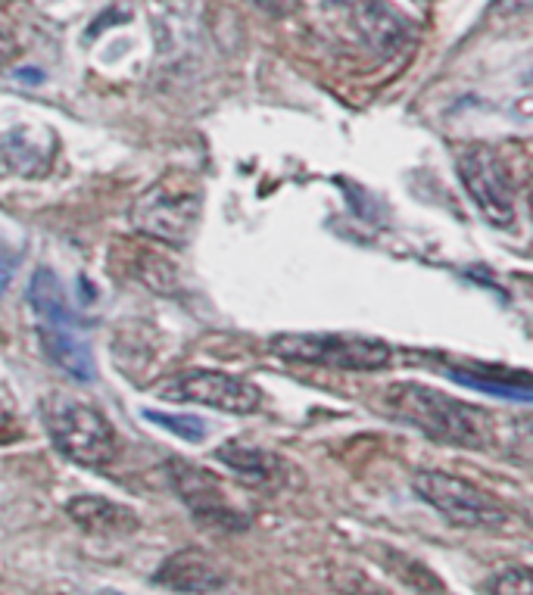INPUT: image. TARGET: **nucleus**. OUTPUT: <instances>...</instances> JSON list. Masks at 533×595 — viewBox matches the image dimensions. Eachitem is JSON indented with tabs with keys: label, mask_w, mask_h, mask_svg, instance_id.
I'll list each match as a JSON object with an SVG mask.
<instances>
[{
	"label": "nucleus",
	"mask_w": 533,
	"mask_h": 595,
	"mask_svg": "<svg viewBox=\"0 0 533 595\" xmlns=\"http://www.w3.org/2000/svg\"><path fill=\"white\" fill-rule=\"evenodd\" d=\"M28 306L35 309V316L44 321V328H57V331H69L75 321V312L69 309L63 284L50 269H38L32 284H28Z\"/></svg>",
	"instance_id": "obj_12"
},
{
	"label": "nucleus",
	"mask_w": 533,
	"mask_h": 595,
	"mask_svg": "<svg viewBox=\"0 0 533 595\" xmlns=\"http://www.w3.org/2000/svg\"><path fill=\"white\" fill-rule=\"evenodd\" d=\"M169 484L178 492V499L191 509L197 521H203L210 527H225V531H244L247 527V517L228 502L218 477H213L210 471L197 468L185 459H171Z\"/></svg>",
	"instance_id": "obj_8"
},
{
	"label": "nucleus",
	"mask_w": 533,
	"mask_h": 595,
	"mask_svg": "<svg viewBox=\"0 0 533 595\" xmlns=\"http://www.w3.org/2000/svg\"><path fill=\"white\" fill-rule=\"evenodd\" d=\"M455 166L481 215L496 228H512L518 210H514L512 171L506 159L487 144H465L455 153Z\"/></svg>",
	"instance_id": "obj_6"
},
{
	"label": "nucleus",
	"mask_w": 533,
	"mask_h": 595,
	"mask_svg": "<svg viewBox=\"0 0 533 595\" xmlns=\"http://www.w3.org/2000/svg\"><path fill=\"white\" fill-rule=\"evenodd\" d=\"M375 558H378V561H381L387 571L396 576L400 583H405L408 590H415V593H425V595H447L443 583L434 576V571H427L422 561H415V558H408V555L403 552H396V549H390V546L378 549Z\"/></svg>",
	"instance_id": "obj_15"
},
{
	"label": "nucleus",
	"mask_w": 533,
	"mask_h": 595,
	"mask_svg": "<svg viewBox=\"0 0 533 595\" xmlns=\"http://www.w3.org/2000/svg\"><path fill=\"white\" fill-rule=\"evenodd\" d=\"M253 3L272 16H291L297 10V0H253Z\"/></svg>",
	"instance_id": "obj_20"
},
{
	"label": "nucleus",
	"mask_w": 533,
	"mask_h": 595,
	"mask_svg": "<svg viewBox=\"0 0 533 595\" xmlns=\"http://www.w3.org/2000/svg\"><path fill=\"white\" fill-rule=\"evenodd\" d=\"M384 408L403 425L425 437L459 449L490 447V415L477 405L452 400L447 393L415 381H396L384 390Z\"/></svg>",
	"instance_id": "obj_1"
},
{
	"label": "nucleus",
	"mask_w": 533,
	"mask_h": 595,
	"mask_svg": "<svg viewBox=\"0 0 533 595\" xmlns=\"http://www.w3.org/2000/svg\"><path fill=\"white\" fill-rule=\"evenodd\" d=\"M42 418L54 447L82 468H107L116 459V430L94 408L66 393L42 400Z\"/></svg>",
	"instance_id": "obj_3"
},
{
	"label": "nucleus",
	"mask_w": 533,
	"mask_h": 595,
	"mask_svg": "<svg viewBox=\"0 0 533 595\" xmlns=\"http://www.w3.org/2000/svg\"><path fill=\"white\" fill-rule=\"evenodd\" d=\"M16 265H20V255L10 253V247H7V243H0V294L10 287Z\"/></svg>",
	"instance_id": "obj_19"
},
{
	"label": "nucleus",
	"mask_w": 533,
	"mask_h": 595,
	"mask_svg": "<svg viewBox=\"0 0 533 595\" xmlns=\"http://www.w3.org/2000/svg\"><path fill=\"white\" fill-rule=\"evenodd\" d=\"M163 400H175V403H197L218 408V412H232V415H250L257 412L262 403L259 386H253L244 378L225 374V371H206V368H193L178 374L175 381L159 386Z\"/></svg>",
	"instance_id": "obj_7"
},
{
	"label": "nucleus",
	"mask_w": 533,
	"mask_h": 595,
	"mask_svg": "<svg viewBox=\"0 0 533 595\" xmlns=\"http://www.w3.org/2000/svg\"><path fill=\"white\" fill-rule=\"evenodd\" d=\"M356 25L375 50H400L408 41V20L387 0H356Z\"/></svg>",
	"instance_id": "obj_10"
},
{
	"label": "nucleus",
	"mask_w": 533,
	"mask_h": 595,
	"mask_svg": "<svg viewBox=\"0 0 533 595\" xmlns=\"http://www.w3.org/2000/svg\"><path fill=\"white\" fill-rule=\"evenodd\" d=\"M269 346L281 359L309 361L337 371H381L393 359L387 343L346 334H277Z\"/></svg>",
	"instance_id": "obj_5"
},
{
	"label": "nucleus",
	"mask_w": 533,
	"mask_h": 595,
	"mask_svg": "<svg viewBox=\"0 0 533 595\" xmlns=\"http://www.w3.org/2000/svg\"><path fill=\"white\" fill-rule=\"evenodd\" d=\"M490 595H533V580L528 568H509L502 574H496L487 583Z\"/></svg>",
	"instance_id": "obj_18"
},
{
	"label": "nucleus",
	"mask_w": 533,
	"mask_h": 595,
	"mask_svg": "<svg viewBox=\"0 0 533 595\" xmlns=\"http://www.w3.org/2000/svg\"><path fill=\"white\" fill-rule=\"evenodd\" d=\"M69 517L91 533H129L138 527V517L129 509L100 499V496H75L69 505Z\"/></svg>",
	"instance_id": "obj_13"
},
{
	"label": "nucleus",
	"mask_w": 533,
	"mask_h": 595,
	"mask_svg": "<svg viewBox=\"0 0 533 595\" xmlns=\"http://www.w3.org/2000/svg\"><path fill=\"white\" fill-rule=\"evenodd\" d=\"M203 197L188 171H169L153 181L129 210L131 228L166 247H188L200 225Z\"/></svg>",
	"instance_id": "obj_2"
},
{
	"label": "nucleus",
	"mask_w": 533,
	"mask_h": 595,
	"mask_svg": "<svg viewBox=\"0 0 533 595\" xmlns=\"http://www.w3.org/2000/svg\"><path fill=\"white\" fill-rule=\"evenodd\" d=\"M0 427H3V418H0Z\"/></svg>",
	"instance_id": "obj_23"
},
{
	"label": "nucleus",
	"mask_w": 533,
	"mask_h": 595,
	"mask_svg": "<svg viewBox=\"0 0 533 595\" xmlns=\"http://www.w3.org/2000/svg\"><path fill=\"white\" fill-rule=\"evenodd\" d=\"M215 459L232 468L247 484H259V487H269L281 477V462H277L272 452L257 447H244V443H225V447L215 449Z\"/></svg>",
	"instance_id": "obj_14"
},
{
	"label": "nucleus",
	"mask_w": 533,
	"mask_h": 595,
	"mask_svg": "<svg viewBox=\"0 0 533 595\" xmlns=\"http://www.w3.org/2000/svg\"><path fill=\"white\" fill-rule=\"evenodd\" d=\"M412 487L427 505H434L459 527L493 531V527L509 524V511L496 496H490L487 489H481L465 477L449 474V471H418L412 477Z\"/></svg>",
	"instance_id": "obj_4"
},
{
	"label": "nucleus",
	"mask_w": 533,
	"mask_h": 595,
	"mask_svg": "<svg viewBox=\"0 0 533 595\" xmlns=\"http://www.w3.org/2000/svg\"><path fill=\"white\" fill-rule=\"evenodd\" d=\"M447 374L452 381L462 383V386L490 393V396H499V400H518V403H531L533 400L531 383L499 381V371H496V378H484V374H474V371H465V368H449Z\"/></svg>",
	"instance_id": "obj_16"
},
{
	"label": "nucleus",
	"mask_w": 533,
	"mask_h": 595,
	"mask_svg": "<svg viewBox=\"0 0 533 595\" xmlns=\"http://www.w3.org/2000/svg\"><path fill=\"white\" fill-rule=\"evenodd\" d=\"M153 583L166 586L171 593H191L206 595L225 586V571L218 568V561L210 558L203 549H181L169 555L159 571L153 576Z\"/></svg>",
	"instance_id": "obj_9"
},
{
	"label": "nucleus",
	"mask_w": 533,
	"mask_h": 595,
	"mask_svg": "<svg viewBox=\"0 0 533 595\" xmlns=\"http://www.w3.org/2000/svg\"><path fill=\"white\" fill-rule=\"evenodd\" d=\"M144 418L153 421V425L166 427V430H171L175 437H181L188 443H200L206 437V425L200 418H193V415H169V412H153V408H147Z\"/></svg>",
	"instance_id": "obj_17"
},
{
	"label": "nucleus",
	"mask_w": 533,
	"mask_h": 595,
	"mask_svg": "<svg viewBox=\"0 0 533 595\" xmlns=\"http://www.w3.org/2000/svg\"><path fill=\"white\" fill-rule=\"evenodd\" d=\"M3 3H13V0H0V7H3Z\"/></svg>",
	"instance_id": "obj_22"
},
{
	"label": "nucleus",
	"mask_w": 533,
	"mask_h": 595,
	"mask_svg": "<svg viewBox=\"0 0 533 595\" xmlns=\"http://www.w3.org/2000/svg\"><path fill=\"white\" fill-rule=\"evenodd\" d=\"M38 341L47 359L54 361L66 378L79 383H91L97 378V361L91 356L87 343L79 337H72L69 331H57V328H42L38 331Z\"/></svg>",
	"instance_id": "obj_11"
},
{
	"label": "nucleus",
	"mask_w": 533,
	"mask_h": 595,
	"mask_svg": "<svg viewBox=\"0 0 533 595\" xmlns=\"http://www.w3.org/2000/svg\"><path fill=\"white\" fill-rule=\"evenodd\" d=\"M16 57H20V44H16V38L10 32L0 28V66H10Z\"/></svg>",
	"instance_id": "obj_21"
}]
</instances>
